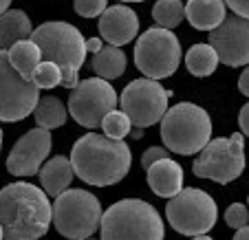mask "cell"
Segmentation results:
<instances>
[{"instance_id":"7402d4cb","label":"cell","mask_w":249,"mask_h":240,"mask_svg":"<svg viewBox=\"0 0 249 240\" xmlns=\"http://www.w3.org/2000/svg\"><path fill=\"white\" fill-rule=\"evenodd\" d=\"M221 64L216 49L207 44H194L188 53H185V66L194 77H210L216 71V66Z\"/></svg>"},{"instance_id":"8d00e7d4","label":"cell","mask_w":249,"mask_h":240,"mask_svg":"<svg viewBox=\"0 0 249 240\" xmlns=\"http://www.w3.org/2000/svg\"><path fill=\"white\" fill-rule=\"evenodd\" d=\"M192 240H212V238H210V236H205V234H203V236H194Z\"/></svg>"},{"instance_id":"277c9868","label":"cell","mask_w":249,"mask_h":240,"mask_svg":"<svg viewBox=\"0 0 249 240\" xmlns=\"http://www.w3.org/2000/svg\"><path fill=\"white\" fill-rule=\"evenodd\" d=\"M161 139L177 154H196L212 141V119L201 106L181 102L161 119Z\"/></svg>"},{"instance_id":"836d02e7","label":"cell","mask_w":249,"mask_h":240,"mask_svg":"<svg viewBox=\"0 0 249 240\" xmlns=\"http://www.w3.org/2000/svg\"><path fill=\"white\" fill-rule=\"evenodd\" d=\"M234 240H249V225L236 231V234H234Z\"/></svg>"},{"instance_id":"52a82bcc","label":"cell","mask_w":249,"mask_h":240,"mask_svg":"<svg viewBox=\"0 0 249 240\" xmlns=\"http://www.w3.org/2000/svg\"><path fill=\"white\" fill-rule=\"evenodd\" d=\"M245 170V139L243 132H234L231 137L212 139L201 150L198 159L192 163V172L198 179L216 181L227 185L236 181Z\"/></svg>"},{"instance_id":"4fadbf2b","label":"cell","mask_w":249,"mask_h":240,"mask_svg":"<svg viewBox=\"0 0 249 240\" xmlns=\"http://www.w3.org/2000/svg\"><path fill=\"white\" fill-rule=\"evenodd\" d=\"M210 44L216 49L218 60L231 66L249 64V18L243 16H227L223 24L210 31Z\"/></svg>"},{"instance_id":"9c48e42d","label":"cell","mask_w":249,"mask_h":240,"mask_svg":"<svg viewBox=\"0 0 249 240\" xmlns=\"http://www.w3.org/2000/svg\"><path fill=\"white\" fill-rule=\"evenodd\" d=\"M168 223L183 236H203L218 221L216 201L198 188H183L165 205Z\"/></svg>"},{"instance_id":"ac0fdd59","label":"cell","mask_w":249,"mask_h":240,"mask_svg":"<svg viewBox=\"0 0 249 240\" xmlns=\"http://www.w3.org/2000/svg\"><path fill=\"white\" fill-rule=\"evenodd\" d=\"M75 176V170H73V163L71 159L57 154L53 159H49L47 163L40 170V183H42V189L49 194V196H60L62 192L71 188V181Z\"/></svg>"},{"instance_id":"f35d334b","label":"cell","mask_w":249,"mask_h":240,"mask_svg":"<svg viewBox=\"0 0 249 240\" xmlns=\"http://www.w3.org/2000/svg\"><path fill=\"white\" fill-rule=\"evenodd\" d=\"M0 150H2V128H0Z\"/></svg>"},{"instance_id":"d590c367","label":"cell","mask_w":249,"mask_h":240,"mask_svg":"<svg viewBox=\"0 0 249 240\" xmlns=\"http://www.w3.org/2000/svg\"><path fill=\"white\" fill-rule=\"evenodd\" d=\"M9 5H11V0H0V16L5 14V11H9Z\"/></svg>"},{"instance_id":"f546056e","label":"cell","mask_w":249,"mask_h":240,"mask_svg":"<svg viewBox=\"0 0 249 240\" xmlns=\"http://www.w3.org/2000/svg\"><path fill=\"white\" fill-rule=\"evenodd\" d=\"M225 5L230 7L236 16L249 18V0H225Z\"/></svg>"},{"instance_id":"ffe728a7","label":"cell","mask_w":249,"mask_h":240,"mask_svg":"<svg viewBox=\"0 0 249 240\" xmlns=\"http://www.w3.org/2000/svg\"><path fill=\"white\" fill-rule=\"evenodd\" d=\"M93 71L102 80H117L126 71V53L119 47L104 44L102 51H97L93 57Z\"/></svg>"},{"instance_id":"d4e9b609","label":"cell","mask_w":249,"mask_h":240,"mask_svg":"<svg viewBox=\"0 0 249 240\" xmlns=\"http://www.w3.org/2000/svg\"><path fill=\"white\" fill-rule=\"evenodd\" d=\"M102 130H104V135L110 137V139L124 141V139L130 135V130H132V121H130V117H128L124 110L115 108L113 113H108L106 117H104Z\"/></svg>"},{"instance_id":"4316f807","label":"cell","mask_w":249,"mask_h":240,"mask_svg":"<svg viewBox=\"0 0 249 240\" xmlns=\"http://www.w3.org/2000/svg\"><path fill=\"white\" fill-rule=\"evenodd\" d=\"M225 223L234 229H243L249 225V209L243 203H231L225 212Z\"/></svg>"},{"instance_id":"30bf717a","label":"cell","mask_w":249,"mask_h":240,"mask_svg":"<svg viewBox=\"0 0 249 240\" xmlns=\"http://www.w3.org/2000/svg\"><path fill=\"white\" fill-rule=\"evenodd\" d=\"M40 88L22 77L9 62V51L0 49V121H22L33 115Z\"/></svg>"},{"instance_id":"f1b7e54d","label":"cell","mask_w":249,"mask_h":240,"mask_svg":"<svg viewBox=\"0 0 249 240\" xmlns=\"http://www.w3.org/2000/svg\"><path fill=\"white\" fill-rule=\"evenodd\" d=\"M168 148H161V146H152L148 148L146 152H143V156H141V165H143V170H150L152 165L157 163V161L161 159H168Z\"/></svg>"},{"instance_id":"d6986e66","label":"cell","mask_w":249,"mask_h":240,"mask_svg":"<svg viewBox=\"0 0 249 240\" xmlns=\"http://www.w3.org/2000/svg\"><path fill=\"white\" fill-rule=\"evenodd\" d=\"M33 27L24 11L9 9L0 16V49H11L20 40L31 38Z\"/></svg>"},{"instance_id":"603a6c76","label":"cell","mask_w":249,"mask_h":240,"mask_svg":"<svg viewBox=\"0 0 249 240\" xmlns=\"http://www.w3.org/2000/svg\"><path fill=\"white\" fill-rule=\"evenodd\" d=\"M33 117H36V123L40 128H47V130H55V128L64 126L66 117H69V110L64 108L57 97L49 95V97H40L38 106L33 110Z\"/></svg>"},{"instance_id":"5bb4252c","label":"cell","mask_w":249,"mask_h":240,"mask_svg":"<svg viewBox=\"0 0 249 240\" xmlns=\"http://www.w3.org/2000/svg\"><path fill=\"white\" fill-rule=\"evenodd\" d=\"M51 152V130L47 128H33L24 132L14 143L7 156V170L14 176H33L42 170Z\"/></svg>"},{"instance_id":"1f68e13d","label":"cell","mask_w":249,"mask_h":240,"mask_svg":"<svg viewBox=\"0 0 249 240\" xmlns=\"http://www.w3.org/2000/svg\"><path fill=\"white\" fill-rule=\"evenodd\" d=\"M238 90L249 97V66L245 69L243 73H240V77H238Z\"/></svg>"},{"instance_id":"7a4b0ae2","label":"cell","mask_w":249,"mask_h":240,"mask_svg":"<svg viewBox=\"0 0 249 240\" xmlns=\"http://www.w3.org/2000/svg\"><path fill=\"white\" fill-rule=\"evenodd\" d=\"M71 163L80 181L95 188L115 185L130 172L132 152L124 141L99 132L80 137L71 150Z\"/></svg>"},{"instance_id":"cb8c5ba5","label":"cell","mask_w":249,"mask_h":240,"mask_svg":"<svg viewBox=\"0 0 249 240\" xmlns=\"http://www.w3.org/2000/svg\"><path fill=\"white\" fill-rule=\"evenodd\" d=\"M152 18L159 27L170 29L179 27L185 18V5L181 0H157L152 7Z\"/></svg>"},{"instance_id":"8992f818","label":"cell","mask_w":249,"mask_h":240,"mask_svg":"<svg viewBox=\"0 0 249 240\" xmlns=\"http://www.w3.org/2000/svg\"><path fill=\"white\" fill-rule=\"evenodd\" d=\"M181 64V42L170 29L150 27L135 44V66L150 80L174 75Z\"/></svg>"},{"instance_id":"e0dca14e","label":"cell","mask_w":249,"mask_h":240,"mask_svg":"<svg viewBox=\"0 0 249 240\" xmlns=\"http://www.w3.org/2000/svg\"><path fill=\"white\" fill-rule=\"evenodd\" d=\"M185 18L198 31H214L227 18L225 0H188Z\"/></svg>"},{"instance_id":"74e56055","label":"cell","mask_w":249,"mask_h":240,"mask_svg":"<svg viewBox=\"0 0 249 240\" xmlns=\"http://www.w3.org/2000/svg\"><path fill=\"white\" fill-rule=\"evenodd\" d=\"M0 240H5V229H2V225H0Z\"/></svg>"},{"instance_id":"8fae6325","label":"cell","mask_w":249,"mask_h":240,"mask_svg":"<svg viewBox=\"0 0 249 240\" xmlns=\"http://www.w3.org/2000/svg\"><path fill=\"white\" fill-rule=\"evenodd\" d=\"M119 104V97L108 80L102 77H89L82 80L75 88L71 90L69 97V113L80 126L97 128L102 126L104 117L113 113Z\"/></svg>"},{"instance_id":"3957f363","label":"cell","mask_w":249,"mask_h":240,"mask_svg":"<svg viewBox=\"0 0 249 240\" xmlns=\"http://www.w3.org/2000/svg\"><path fill=\"white\" fill-rule=\"evenodd\" d=\"M102 240H163L165 229L159 212L141 198L113 203L102 216Z\"/></svg>"},{"instance_id":"484cf974","label":"cell","mask_w":249,"mask_h":240,"mask_svg":"<svg viewBox=\"0 0 249 240\" xmlns=\"http://www.w3.org/2000/svg\"><path fill=\"white\" fill-rule=\"evenodd\" d=\"M31 82L38 88H55V86H62V69L55 62L42 60L38 64V69L33 71Z\"/></svg>"},{"instance_id":"6da1fadb","label":"cell","mask_w":249,"mask_h":240,"mask_svg":"<svg viewBox=\"0 0 249 240\" xmlns=\"http://www.w3.org/2000/svg\"><path fill=\"white\" fill-rule=\"evenodd\" d=\"M53 223L49 194L31 183H9L0 189V225L5 240H40Z\"/></svg>"},{"instance_id":"83f0119b","label":"cell","mask_w":249,"mask_h":240,"mask_svg":"<svg viewBox=\"0 0 249 240\" xmlns=\"http://www.w3.org/2000/svg\"><path fill=\"white\" fill-rule=\"evenodd\" d=\"M73 5L82 18H99L108 9V0H75Z\"/></svg>"},{"instance_id":"ba28073f","label":"cell","mask_w":249,"mask_h":240,"mask_svg":"<svg viewBox=\"0 0 249 240\" xmlns=\"http://www.w3.org/2000/svg\"><path fill=\"white\" fill-rule=\"evenodd\" d=\"M31 40L40 47L42 51V60L55 62L60 69H75L80 71L82 64L86 62V40L80 33V29H75L69 22H44L40 27L33 29Z\"/></svg>"},{"instance_id":"4dcf8cb0","label":"cell","mask_w":249,"mask_h":240,"mask_svg":"<svg viewBox=\"0 0 249 240\" xmlns=\"http://www.w3.org/2000/svg\"><path fill=\"white\" fill-rule=\"evenodd\" d=\"M238 126H240V130H243V135L249 137V102L240 108V113H238Z\"/></svg>"},{"instance_id":"d6a6232c","label":"cell","mask_w":249,"mask_h":240,"mask_svg":"<svg viewBox=\"0 0 249 240\" xmlns=\"http://www.w3.org/2000/svg\"><path fill=\"white\" fill-rule=\"evenodd\" d=\"M102 38H89L86 40V49H89L90 53H97V51H102Z\"/></svg>"},{"instance_id":"60d3db41","label":"cell","mask_w":249,"mask_h":240,"mask_svg":"<svg viewBox=\"0 0 249 240\" xmlns=\"http://www.w3.org/2000/svg\"><path fill=\"white\" fill-rule=\"evenodd\" d=\"M86 240H93V238H86Z\"/></svg>"},{"instance_id":"e575fe53","label":"cell","mask_w":249,"mask_h":240,"mask_svg":"<svg viewBox=\"0 0 249 240\" xmlns=\"http://www.w3.org/2000/svg\"><path fill=\"white\" fill-rule=\"evenodd\" d=\"M130 137H132V139H141V137H143V128H137V126H132Z\"/></svg>"},{"instance_id":"44dd1931","label":"cell","mask_w":249,"mask_h":240,"mask_svg":"<svg viewBox=\"0 0 249 240\" xmlns=\"http://www.w3.org/2000/svg\"><path fill=\"white\" fill-rule=\"evenodd\" d=\"M9 62L14 64V69L20 73L22 77L31 80L33 71L38 69V64L42 62V51L31 38L20 40L14 47L9 49Z\"/></svg>"},{"instance_id":"ab89813d","label":"cell","mask_w":249,"mask_h":240,"mask_svg":"<svg viewBox=\"0 0 249 240\" xmlns=\"http://www.w3.org/2000/svg\"><path fill=\"white\" fill-rule=\"evenodd\" d=\"M122 2H143V0H122Z\"/></svg>"},{"instance_id":"5b68a950","label":"cell","mask_w":249,"mask_h":240,"mask_svg":"<svg viewBox=\"0 0 249 240\" xmlns=\"http://www.w3.org/2000/svg\"><path fill=\"white\" fill-rule=\"evenodd\" d=\"M102 205L86 189H66L53 203V225L64 238L86 240L102 225Z\"/></svg>"},{"instance_id":"9a60e30c","label":"cell","mask_w":249,"mask_h":240,"mask_svg":"<svg viewBox=\"0 0 249 240\" xmlns=\"http://www.w3.org/2000/svg\"><path fill=\"white\" fill-rule=\"evenodd\" d=\"M99 35L102 40H106L113 47H126L128 42H132L139 31V18L137 14L126 5H113L99 16Z\"/></svg>"},{"instance_id":"7c38bea8","label":"cell","mask_w":249,"mask_h":240,"mask_svg":"<svg viewBox=\"0 0 249 240\" xmlns=\"http://www.w3.org/2000/svg\"><path fill=\"white\" fill-rule=\"evenodd\" d=\"M170 90L159 84V80H132L119 95V106L130 117L132 126H155L168 113Z\"/></svg>"},{"instance_id":"2e32d148","label":"cell","mask_w":249,"mask_h":240,"mask_svg":"<svg viewBox=\"0 0 249 240\" xmlns=\"http://www.w3.org/2000/svg\"><path fill=\"white\" fill-rule=\"evenodd\" d=\"M148 172V185L161 198H172L183 189V168L177 161L161 159L152 165Z\"/></svg>"}]
</instances>
